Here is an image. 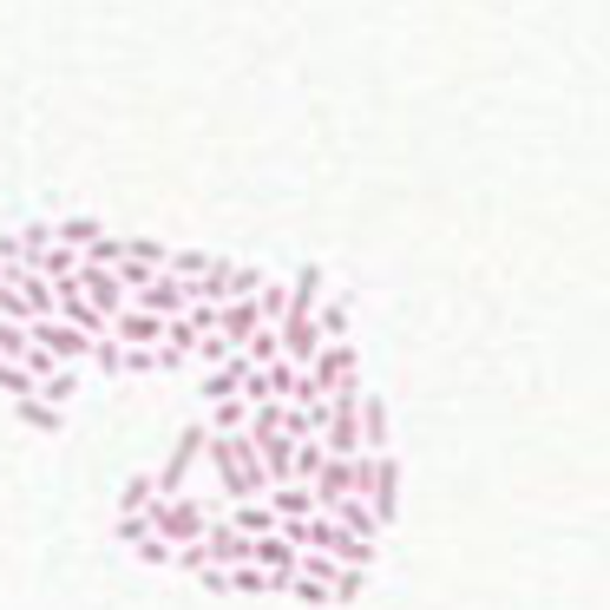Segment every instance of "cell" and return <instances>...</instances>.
Segmentation results:
<instances>
[{"label": "cell", "mask_w": 610, "mask_h": 610, "mask_svg": "<svg viewBox=\"0 0 610 610\" xmlns=\"http://www.w3.org/2000/svg\"><path fill=\"white\" fill-rule=\"evenodd\" d=\"M210 479L223 486V506H237V499H270V467H263V453H257V440L250 433H210Z\"/></svg>", "instance_id": "1"}, {"label": "cell", "mask_w": 610, "mask_h": 610, "mask_svg": "<svg viewBox=\"0 0 610 610\" xmlns=\"http://www.w3.org/2000/svg\"><path fill=\"white\" fill-rule=\"evenodd\" d=\"M336 388H361V354H354V341H329V348L302 368L296 401H302V407H322Z\"/></svg>", "instance_id": "2"}, {"label": "cell", "mask_w": 610, "mask_h": 610, "mask_svg": "<svg viewBox=\"0 0 610 610\" xmlns=\"http://www.w3.org/2000/svg\"><path fill=\"white\" fill-rule=\"evenodd\" d=\"M144 519H151V532H158V539H171V544H198L203 532H210V519H217V512H210L203 499H191V492H178V499H158V506H151Z\"/></svg>", "instance_id": "3"}, {"label": "cell", "mask_w": 610, "mask_h": 610, "mask_svg": "<svg viewBox=\"0 0 610 610\" xmlns=\"http://www.w3.org/2000/svg\"><path fill=\"white\" fill-rule=\"evenodd\" d=\"M361 499L381 512V526H394V512H401V460L394 453H361Z\"/></svg>", "instance_id": "4"}, {"label": "cell", "mask_w": 610, "mask_h": 610, "mask_svg": "<svg viewBox=\"0 0 610 610\" xmlns=\"http://www.w3.org/2000/svg\"><path fill=\"white\" fill-rule=\"evenodd\" d=\"M257 329H270V316H263V302H257V296H243V302H223V309H217V336L230 341V348H250Z\"/></svg>", "instance_id": "5"}, {"label": "cell", "mask_w": 610, "mask_h": 610, "mask_svg": "<svg viewBox=\"0 0 610 610\" xmlns=\"http://www.w3.org/2000/svg\"><path fill=\"white\" fill-rule=\"evenodd\" d=\"M276 329H282V354H289L296 368H309V361L329 348V336H322V322H316V316H282Z\"/></svg>", "instance_id": "6"}, {"label": "cell", "mask_w": 610, "mask_h": 610, "mask_svg": "<svg viewBox=\"0 0 610 610\" xmlns=\"http://www.w3.org/2000/svg\"><path fill=\"white\" fill-rule=\"evenodd\" d=\"M250 368H257V361H250V354H230V361H217V368H210V374H203V407H217V401H237V394H243V381H250Z\"/></svg>", "instance_id": "7"}, {"label": "cell", "mask_w": 610, "mask_h": 610, "mask_svg": "<svg viewBox=\"0 0 610 610\" xmlns=\"http://www.w3.org/2000/svg\"><path fill=\"white\" fill-rule=\"evenodd\" d=\"M112 336L126 341V348H164L171 322H164V316H151V309H126V316H112Z\"/></svg>", "instance_id": "8"}, {"label": "cell", "mask_w": 610, "mask_h": 610, "mask_svg": "<svg viewBox=\"0 0 610 610\" xmlns=\"http://www.w3.org/2000/svg\"><path fill=\"white\" fill-rule=\"evenodd\" d=\"M354 492H361V460H341V453H329V467H322V479H316L322 512H329V506H341V499H354Z\"/></svg>", "instance_id": "9"}, {"label": "cell", "mask_w": 610, "mask_h": 610, "mask_svg": "<svg viewBox=\"0 0 610 610\" xmlns=\"http://www.w3.org/2000/svg\"><path fill=\"white\" fill-rule=\"evenodd\" d=\"M270 506L282 526H296V519H316L322 512V499H316V486L309 479H282V486H270Z\"/></svg>", "instance_id": "10"}, {"label": "cell", "mask_w": 610, "mask_h": 610, "mask_svg": "<svg viewBox=\"0 0 610 610\" xmlns=\"http://www.w3.org/2000/svg\"><path fill=\"white\" fill-rule=\"evenodd\" d=\"M223 519H230L237 532H250V539H263V532H276V526H282L270 499H237V506H223Z\"/></svg>", "instance_id": "11"}, {"label": "cell", "mask_w": 610, "mask_h": 610, "mask_svg": "<svg viewBox=\"0 0 610 610\" xmlns=\"http://www.w3.org/2000/svg\"><path fill=\"white\" fill-rule=\"evenodd\" d=\"M361 453H388V407L374 401H361Z\"/></svg>", "instance_id": "12"}, {"label": "cell", "mask_w": 610, "mask_h": 610, "mask_svg": "<svg viewBox=\"0 0 610 610\" xmlns=\"http://www.w3.org/2000/svg\"><path fill=\"white\" fill-rule=\"evenodd\" d=\"M322 309V270H296L289 282V316H316Z\"/></svg>", "instance_id": "13"}, {"label": "cell", "mask_w": 610, "mask_h": 610, "mask_svg": "<svg viewBox=\"0 0 610 610\" xmlns=\"http://www.w3.org/2000/svg\"><path fill=\"white\" fill-rule=\"evenodd\" d=\"M250 413H257V407L243 401V394H237V401H217L210 407V433H250Z\"/></svg>", "instance_id": "14"}, {"label": "cell", "mask_w": 610, "mask_h": 610, "mask_svg": "<svg viewBox=\"0 0 610 610\" xmlns=\"http://www.w3.org/2000/svg\"><path fill=\"white\" fill-rule=\"evenodd\" d=\"M374 544H381V539H361V532H348V526H341L329 558H341V564H361V571H368V564H374Z\"/></svg>", "instance_id": "15"}, {"label": "cell", "mask_w": 610, "mask_h": 610, "mask_svg": "<svg viewBox=\"0 0 610 610\" xmlns=\"http://www.w3.org/2000/svg\"><path fill=\"white\" fill-rule=\"evenodd\" d=\"M289 598H296V604H309V610H329V604H336V591H329V584H316V578H302V571H296Z\"/></svg>", "instance_id": "16"}, {"label": "cell", "mask_w": 610, "mask_h": 610, "mask_svg": "<svg viewBox=\"0 0 610 610\" xmlns=\"http://www.w3.org/2000/svg\"><path fill=\"white\" fill-rule=\"evenodd\" d=\"M316 322H322V336H329V341H348V302H341V296H336V302H322V309H316Z\"/></svg>", "instance_id": "17"}, {"label": "cell", "mask_w": 610, "mask_h": 610, "mask_svg": "<svg viewBox=\"0 0 610 610\" xmlns=\"http://www.w3.org/2000/svg\"><path fill=\"white\" fill-rule=\"evenodd\" d=\"M361 591H368V571H361V564H341V578H336V604H354Z\"/></svg>", "instance_id": "18"}, {"label": "cell", "mask_w": 610, "mask_h": 610, "mask_svg": "<svg viewBox=\"0 0 610 610\" xmlns=\"http://www.w3.org/2000/svg\"><path fill=\"white\" fill-rule=\"evenodd\" d=\"M257 302H263V316H270V322H282V316H289V282H263V296H257Z\"/></svg>", "instance_id": "19"}]
</instances>
